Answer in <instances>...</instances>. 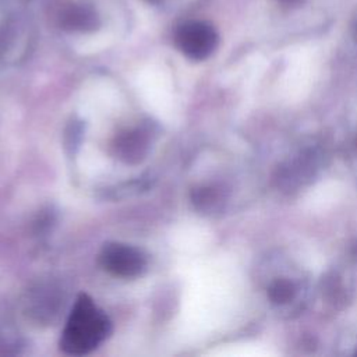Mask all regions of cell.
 <instances>
[{
  "label": "cell",
  "instance_id": "cell-8",
  "mask_svg": "<svg viewBox=\"0 0 357 357\" xmlns=\"http://www.w3.org/2000/svg\"><path fill=\"white\" fill-rule=\"evenodd\" d=\"M296 296V286L287 279H278L268 287V297L273 304H286Z\"/></svg>",
  "mask_w": 357,
  "mask_h": 357
},
{
  "label": "cell",
  "instance_id": "cell-11",
  "mask_svg": "<svg viewBox=\"0 0 357 357\" xmlns=\"http://www.w3.org/2000/svg\"><path fill=\"white\" fill-rule=\"evenodd\" d=\"M149 3H153V4H172V3H176L178 0H148Z\"/></svg>",
  "mask_w": 357,
  "mask_h": 357
},
{
  "label": "cell",
  "instance_id": "cell-5",
  "mask_svg": "<svg viewBox=\"0 0 357 357\" xmlns=\"http://www.w3.org/2000/svg\"><path fill=\"white\" fill-rule=\"evenodd\" d=\"M149 130L134 128L120 134L116 139V153L127 163L141 162L149 149Z\"/></svg>",
  "mask_w": 357,
  "mask_h": 357
},
{
  "label": "cell",
  "instance_id": "cell-12",
  "mask_svg": "<svg viewBox=\"0 0 357 357\" xmlns=\"http://www.w3.org/2000/svg\"><path fill=\"white\" fill-rule=\"evenodd\" d=\"M351 252L353 255H357V241L353 244V248H351Z\"/></svg>",
  "mask_w": 357,
  "mask_h": 357
},
{
  "label": "cell",
  "instance_id": "cell-1",
  "mask_svg": "<svg viewBox=\"0 0 357 357\" xmlns=\"http://www.w3.org/2000/svg\"><path fill=\"white\" fill-rule=\"evenodd\" d=\"M112 322L106 312L85 293H81L67 318L60 339L66 354L84 356L98 349L110 335Z\"/></svg>",
  "mask_w": 357,
  "mask_h": 357
},
{
  "label": "cell",
  "instance_id": "cell-7",
  "mask_svg": "<svg viewBox=\"0 0 357 357\" xmlns=\"http://www.w3.org/2000/svg\"><path fill=\"white\" fill-rule=\"evenodd\" d=\"M223 199V192L220 188L213 185H205L194 190L192 202L197 209L202 212H209L218 208V205Z\"/></svg>",
  "mask_w": 357,
  "mask_h": 357
},
{
  "label": "cell",
  "instance_id": "cell-13",
  "mask_svg": "<svg viewBox=\"0 0 357 357\" xmlns=\"http://www.w3.org/2000/svg\"><path fill=\"white\" fill-rule=\"evenodd\" d=\"M354 354H356V356H357V349H356V351H354Z\"/></svg>",
  "mask_w": 357,
  "mask_h": 357
},
{
  "label": "cell",
  "instance_id": "cell-3",
  "mask_svg": "<svg viewBox=\"0 0 357 357\" xmlns=\"http://www.w3.org/2000/svg\"><path fill=\"white\" fill-rule=\"evenodd\" d=\"M99 264L114 276L132 279L142 275L146 268V258L144 252L134 245L107 243L99 254Z\"/></svg>",
  "mask_w": 357,
  "mask_h": 357
},
{
  "label": "cell",
  "instance_id": "cell-9",
  "mask_svg": "<svg viewBox=\"0 0 357 357\" xmlns=\"http://www.w3.org/2000/svg\"><path fill=\"white\" fill-rule=\"evenodd\" d=\"M322 291L325 297L333 304L343 303L346 300L344 287L339 275L335 272H329L322 278Z\"/></svg>",
  "mask_w": 357,
  "mask_h": 357
},
{
  "label": "cell",
  "instance_id": "cell-10",
  "mask_svg": "<svg viewBox=\"0 0 357 357\" xmlns=\"http://www.w3.org/2000/svg\"><path fill=\"white\" fill-rule=\"evenodd\" d=\"M279 4H283L286 7H300L305 3V0H276Z\"/></svg>",
  "mask_w": 357,
  "mask_h": 357
},
{
  "label": "cell",
  "instance_id": "cell-6",
  "mask_svg": "<svg viewBox=\"0 0 357 357\" xmlns=\"http://www.w3.org/2000/svg\"><path fill=\"white\" fill-rule=\"evenodd\" d=\"M315 170L314 155L311 152L301 153L297 159L278 169V184L286 190L296 188L307 181Z\"/></svg>",
  "mask_w": 357,
  "mask_h": 357
},
{
  "label": "cell",
  "instance_id": "cell-2",
  "mask_svg": "<svg viewBox=\"0 0 357 357\" xmlns=\"http://www.w3.org/2000/svg\"><path fill=\"white\" fill-rule=\"evenodd\" d=\"M219 36L216 29L198 20L180 24L174 32V43L177 49L188 59L201 61L208 59L216 49Z\"/></svg>",
  "mask_w": 357,
  "mask_h": 357
},
{
  "label": "cell",
  "instance_id": "cell-4",
  "mask_svg": "<svg viewBox=\"0 0 357 357\" xmlns=\"http://www.w3.org/2000/svg\"><path fill=\"white\" fill-rule=\"evenodd\" d=\"M57 22L68 32H92L100 25L95 7L84 1L63 6L57 14Z\"/></svg>",
  "mask_w": 357,
  "mask_h": 357
}]
</instances>
